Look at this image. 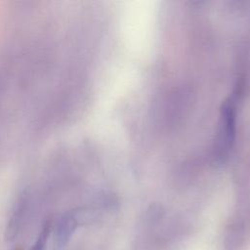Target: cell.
Instances as JSON below:
<instances>
[{"mask_svg":"<svg viewBox=\"0 0 250 250\" xmlns=\"http://www.w3.org/2000/svg\"><path fill=\"white\" fill-rule=\"evenodd\" d=\"M67 10L16 32L0 55V144L17 142L64 120L81 97L82 35Z\"/></svg>","mask_w":250,"mask_h":250,"instance_id":"1","label":"cell"},{"mask_svg":"<svg viewBox=\"0 0 250 250\" xmlns=\"http://www.w3.org/2000/svg\"><path fill=\"white\" fill-rule=\"evenodd\" d=\"M90 215L91 209L86 206H74L62 211L55 222V238L58 246L65 245Z\"/></svg>","mask_w":250,"mask_h":250,"instance_id":"2","label":"cell"},{"mask_svg":"<svg viewBox=\"0 0 250 250\" xmlns=\"http://www.w3.org/2000/svg\"><path fill=\"white\" fill-rule=\"evenodd\" d=\"M51 231H52V222L49 219L43 224L40 229V232L30 250H45Z\"/></svg>","mask_w":250,"mask_h":250,"instance_id":"3","label":"cell"}]
</instances>
